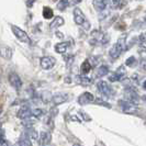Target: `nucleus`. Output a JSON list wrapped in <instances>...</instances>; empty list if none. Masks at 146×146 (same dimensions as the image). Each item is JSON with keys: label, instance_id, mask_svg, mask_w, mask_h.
Masks as SVG:
<instances>
[{"label": "nucleus", "instance_id": "nucleus-34", "mask_svg": "<svg viewBox=\"0 0 146 146\" xmlns=\"http://www.w3.org/2000/svg\"><path fill=\"white\" fill-rule=\"evenodd\" d=\"M143 88H144V89H146V80L143 82Z\"/></svg>", "mask_w": 146, "mask_h": 146}, {"label": "nucleus", "instance_id": "nucleus-2", "mask_svg": "<svg viewBox=\"0 0 146 146\" xmlns=\"http://www.w3.org/2000/svg\"><path fill=\"white\" fill-rule=\"evenodd\" d=\"M74 19H75V23H76V24L84 27L86 30H88L90 28V23L87 21L85 15L82 13V11H81L79 8H76V9L74 10Z\"/></svg>", "mask_w": 146, "mask_h": 146}, {"label": "nucleus", "instance_id": "nucleus-26", "mask_svg": "<svg viewBox=\"0 0 146 146\" xmlns=\"http://www.w3.org/2000/svg\"><path fill=\"white\" fill-rule=\"evenodd\" d=\"M94 103H96V104H100V106H104V107H108V108H110L109 103L104 102V101H102L101 99H95Z\"/></svg>", "mask_w": 146, "mask_h": 146}, {"label": "nucleus", "instance_id": "nucleus-1", "mask_svg": "<svg viewBox=\"0 0 146 146\" xmlns=\"http://www.w3.org/2000/svg\"><path fill=\"white\" fill-rule=\"evenodd\" d=\"M125 41H126V34H123L122 36H120V38L117 40V42L112 46V48L109 52L111 58L117 59L121 55V53L126 50V47H125Z\"/></svg>", "mask_w": 146, "mask_h": 146}, {"label": "nucleus", "instance_id": "nucleus-14", "mask_svg": "<svg viewBox=\"0 0 146 146\" xmlns=\"http://www.w3.org/2000/svg\"><path fill=\"white\" fill-rule=\"evenodd\" d=\"M0 55L3 58L10 59L12 57V50L8 46H2V47H0Z\"/></svg>", "mask_w": 146, "mask_h": 146}, {"label": "nucleus", "instance_id": "nucleus-32", "mask_svg": "<svg viewBox=\"0 0 146 146\" xmlns=\"http://www.w3.org/2000/svg\"><path fill=\"white\" fill-rule=\"evenodd\" d=\"M72 119H73V121H78V122H80V120H79V117H76V115H73L72 117Z\"/></svg>", "mask_w": 146, "mask_h": 146}, {"label": "nucleus", "instance_id": "nucleus-25", "mask_svg": "<svg viewBox=\"0 0 146 146\" xmlns=\"http://www.w3.org/2000/svg\"><path fill=\"white\" fill-rule=\"evenodd\" d=\"M135 64H136V58H135L134 56H131L130 58H127L126 59V62H125V65L130 66V67H133Z\"/></svg>", "mask_w": 146, "mask_h": 146}, {"label": "nucleus", "instance_id": "nucleus-27", "mask_svg": "<svg viewBox=\"0 0 146 146\" xmlns=\"http://www.w3.org/2000/svg\"><path fill=\"white\" fill-rule=\"evenodd\" d=\"M115 29L117 30H125V24L123 23V22H122V23L119 22L117 25H115Z\"/></svg>", "mask_w": 146, "mask_h": 146}, {"label": "nucleus", "instance_id": "nucleus-33", "mask_svg": "<svg viewBox=\"0 0 146 146\" xmlns=\"http://www.w3.org/2000/svg\"><path fill=\"white\" fill-rule=\"evenodd\" d=\"M56 36H58L59 38H62V37H63V33H60V32H56Z\"/></svg>", "mask_w": 146, "mask_h": 146}, {"label": "nucleus", "instance_id": "nucleus-8", "mask_svg": "<svg viewBox=\"0 0 146 146\" xmlns=\"http://www.w3.org/2000/svg\"><path fill=\"white\" fill-rule=\"evenodd\" d=\"M125 73H126V72H125L124 66H120V67L117 69L115 73H113L112 75H110L109 76V80L111 81V82H115V81L121 80V79L125 76Z\"/></svg>", "mask_w": 146, "mask_h": 146}, {"label": "nucleus", "instance_id": "nucleus-19", "mask_svg": "<svg viewBox=\"0 0 146 146\" xmlns=\"http://www.w3.org/2000/svg\"><path fill=\"white\" fill-rule=\"evenodd\" d=\"M94 7L97 11L100 12L106 8V2H104V0H94Z\"/></svg>", "mask_w": 146, "mask_h": 146}, {"label": "nucleus", "instance_id": "nucleus-9", "mask_svg": "<svg viewBox=\"0 0 146 146\" xmlns=\"http://www.w3.org/2000/svg\"><path fill=\"white\" fill-rule=\"evenodd\" d=\"M95 101V97L90 92H84L78 97V103L81 106H85V104H89V103H94Z\"/></svg>", "mask_w": 146, "mask_h": 146}, {"label": "nucleus", "instance_id": "nucleus-23", "mask_svg": "<svg viewBox=\"0 0 146 146\" xmlns=\"http://www.w3.org/2000/svg\"><path fill=\"white\" fill-rule=\"evenodd\" d=\"M67 7H69V1L68 0H60L57 3V9H59L60 11H64Z\"/></svg>", "mask_w": 146, "mask_h": 146}, {"label": "nucleus", "instance_id": "nucleus-12", "mask_svg": "<svg viewBox=\"0 0 146 146\" xmlns=\"http://www.w3.org/2000/svg\"><path fill=\"white\" fill-rule=\"evenodd\" d=\"M51 134L48 132H42L38 139V143L40 146H48V144L51 143Z\"/></svg>", "mask_w": 146, "mask_h": 146}, {"label": "nucleus", "instance_id": "nucleus-30", "mask_svg": "<svg viewBox=\"0 0 146 146\" xmlns=\"http://www.w3.org/2000/svg\"><path fill=\"white\" fill-rule=\"evenodd\" d=\"M34 1H35V0H28V1H27V6H28L29 8H31L32 6H33Z\"/></svg>", "mask_w": 146, "mask_h": 146}, {"label": "nucleus", "instance_id": "nucleus-10", "mask_svg": "<svg viewBox=\"0 0 146 146\" xmlns=\"http://www.w3.org/2000/svg\"><path fill=\"white\" fill-rule=\"evenodd\" d=\"M69 98H70L69 95L60 92V94H57V95L54 96V97L52 98V101L54 102V104H62V103L67 102V101L69 100Z\"/></svg>", "mask_w": 146, "mask_h": 146}, {"label": "nucleus", "instance_id": "nucleus-16", "mask_svg": "<svg viewBox=\"0 0 146 146\" xmlns=\"http://www.w3.org/2000/svg\"><path fill=\"white\" fill-rule=\"evenodd\" d=\"M68 46H69V43H68V42L59 43L55 46V51H56V53H59V54H64V53L67 51Z\"/></svg>", "mask_w": 146, "mask_h": 146}, {"label": "nucleus", "instance_id": "nucleus-22", "mask_svg": "<svg viewBox=\"0 0 146 146\" xmlns=\"http://www.w3.org/2000/svg\"><path fill=\"white\" fill-rule=\"evenodd\" d=\"M78 82L84 85V86H89V85H91L92 81H91L90 78H87L86 76H79L78 77Z\"/></svg>", "mask_w": 146, "mask_h": 146}, {"label": "nucleus", "instance_id": "nucleus-15", "mask_svg": "<svg viewBox=\"0 0 146 146\" xmlns=\"http://www.w3.org/2000/svg\"><path fill=\"white\" fill-rule=\"evenodd\" d=\"M90 70H91V64L89 63V60H88V59H86V60L81 64V67H80L81 76H86Z\"/></svg>", "mask_w": 146, "mask_h": 146}, {"label": "nucleus", "instance_id": "nucleus-37", "mask_svg": "<svg viewBox=\"0 0 146 146\" xmlns=\"http://www.w3.org/2000/svg\"><path fill=\"white\" fill-rule=\"evenodd\" d=\"M145 99H146V97H145Z\"/></svg>", "mask_w": 146, "mask_h": 146}, {"label": "nucleus", "instance_id": "nucleus-5", "mask_svg": "<svg viewBox=\"0 0 146 146\" xmlns=\"http://www.w3.org/2000/svg\"><path fill=\"white\" fill-rule=\"evenodd\" d=\"M97 87L99 89V91L102 94V95L107 96V97H111V96L114 94L113 89L111 88L109 84L104 80H100L98 84H97Z\"/></svg>", "mask_w": 146, "mask_h": 146}, {"label": "nucleus", "instance_id": "nucleus-3", "mask_svg": "<svg viewBox=\"0 0 146 146\" xmlns=\"http://www.w3.org/2000/svg\"><path fill=\"white\" fill-rule=\"evenodd\" d=\"M99 43L106 44L109 42V35L106 34L104 32L100 31V30H95L91 33V44H97Z\"/></svg>", "mask_w": 146, "mask_h": 146}, {"label": "nucleus", "instance_id": "nucleus-18", "mask_svg": "<svg viewBox=\"0 0 146 146\" xmlns=\"http://www.w3.org/2000/svg\"><path fill=\"white\" fill-rule=\"evenodd\" d=\"M109 73V68H108V66L107 65H102L99 67V69L97 70V74H96V77H103V76H106V75H108Z\"/></svg>", "mask_w": 146, "mask_h": 146}, {"label": "nucleus", "instance_id": "nucleus-36", "mask_svg": "<svg viewBox=\"0 0 146 146\" xmlns=\"http://www.w3.org/2000/svg\"><path fill=\"white\" fill-rule=\"evenodd\" d=\"M145 21H146V17H145Z\"/></svg>", "mask_w": 146, "mask_h": 146}, {"label": "nucleus", "instance_id": "nucleus-11", "mask_svg": "<svg viewBox=\"0 0 146 146\" xmlns=\"http://www.w3.org/2000/svg\"><path fill=\"white\" fill-rule=\"evenodd\" d=\"M9 81H10V84H11L15 89L21 88L22 81H21V79H20V77H19L15 73H11L10 75H9Z\"/></svg>", "mask_w": 146, "mask_h": 146}, {"label": "nucleus", "instance_id": "nucleus-31", "mask_svg": "<svg viewBox=\"0 0 146 146\" xmlns=\"http://www.w3.org/2000/svg\"><path fill=\"white\" fill-rule=\"evenodd\" d=\"M81 0H72V3L73 5H78V3H80Z\"/></svg>", "mask_w": 146, "mask_h": 146}, {"label": "nucleus", "instance_id": "nucleus-7", "mask_svg": "<svg viewBox=\"0 0 146 146\" xmlns=\"http://www.w3.org/2000/svg\"><path fill=\"white\" fill-rule=\"evenodd\" d=\"M56 63V59L52 56H45V57H42L41 60H40V64H41V67L45 69V70H48L53 68V66L55 65Z\"/></svg>", "mask_w": 146, "mask_h": 146}, {"label": "nucleus", "instance_id": "nucleus-4", "mask_svg": "<svg viewBox=\"0 0 146 146\" xmlns=\"http://www.w3.org/2000/svg\"><path fill=\"white\" fill-rule=\"evenodd\" d=\"M11 30H12L13 34H15V37H17L19 41L24 42V43H30L29 35H28L22 29H20L19 27H17V25H11Z\"/></svg>", "mask_w": 146, "mask_h": 146}, {"label": "nucleus", "instance_id": "nucleus-35", "mask_svg": "<svg viewBox=\"0 0 146 146\" xmlns=\"http://www.w3.org/2000/svg\"><path fill=\"white\" fill-rule=\"evenodd\" d=\"M144 43H145V44H146V40H145V42H144Z\"/></svg>", "mask_w": 146, "mask_h": 146}, {"label": "nucleus", "instance_id": "nucleus-21", "mask_svg": "<svg viewBox=\"0 0 146 146\" xmlns=\"http://www.w3.org/2000/svg\"><path fill=\"white\" fill-rule=\"evenodd\" d=\"M43 17L45 19L50 20L54 17V13H53V10H52L50 7H44L43 8Z\"/></svg>", "mask_w": 146, "mask_h": 146}, {"label": "nucleus", "instance_id": "nucleus-17", "mask_svg": "<svg viewBox=\"0 0 146 146\" xmlns=\"http://www.w3.org/2000/svg\"><path fill=\"white\" fill-rule=\"evenodd\" d=\"M63 24H64V19H63L62 17H56V18L51 22L50 28H51V29H55V28H58V27L63 25Z\"/></svg>", "mask_w": 146, "mask_h": 146}, {"label": "nucleus", "instance_id": "nucleus-13", "mask_svg": "<svg viewBox=\"0 0 146 146\" xmlns=\"http://www.w3.org/2000/svg\"><path fill=\"white\" fill-rule=\"evenodd\" d=\"M120 106L122 107V109L124 111L125 113H135L136 112V108L134 107V104H132V103L127 102V101H120Z\"/></svg>", "mask_w": 146, "mask_h": 146}, {"label": "nucleus", "instance_id": "nucleus-20", "mask_svg": "<svg viewBox=\"0 0 146 146\" xmlns=\"http://www.w3.org/2000/svg\"><path fill=\"white\" fill-rule=\"evenodd\" d=\"M32 114V111L28 108V107H23L21 110H20V113H19V117H22V119H28Z\"/></svg>", "mask_w": 146, "mask_h": 146}, {"label": "nucleus", "instance_id": "nucleus-28", "mask_svg": "<svg viewBox=\"0 0 146 146\" xmlns=\"http://www.w3.org/2000/svg\"><path fill=\"white\" fill-rule=\"evenodd\" d=\"M120 2H121V0H112V6L114 8H117L120 6Z\"/></svg>", "mask_w": 146, "mask_h": 146}, {"label": "nucleus", "instance_id": "nucleus-29", "mask_svg": "<svg viewBox=\"0 0 146 146\" xmlns=\"http://www.w3.org/2000/svg\"><path fill=\"white\" fill-rule=\"evenodd\" d=\"M21 146H31V142L28 139H24V141L22 142Z\"/></svg>", "mask_w": 146, "mask_h": 146}, {"label": "nucleus", "instance_id": "nucleus-24", "mask_svg": "<svg viewBox=\"0 0 146 146\" xmlns=\"http://www.w3.org/2000/svg\"><path fill=\"white\" fill-rule=\"evenodd\" d=\"M32 114L35 117H41L44 114V111L42 109H40V108H36V109L32 110Z\"/></svg>", "mask_w": 146, "mask_h": 146}, {"label": "nucleus", "instance_id": "nucleus-6", "mask_svg": "<svg viewBox=\"0 0 146 146\" xmlns=\"http://www.w3.org/2000/svg\"><path fill=\"white\" fill-rule=\"evenodd\" d=\"M124 97H125V100H126L127 102L132 103V104L139 102V95H137L136 91H135L134 89H132V88H127V89L125 90Z\"/></svg>", "mask_w": 146, "mask_h": 146}]
</instances>
